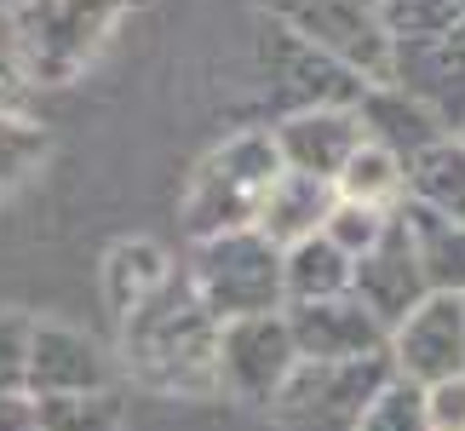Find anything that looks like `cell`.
I'll use <instances>...</instances> for the list:
<instances>
[{
  "label": "cell",
  "mask_w": 465,
  "mask_h": 431,
  "mask_svg": "<svg viewBox=\"0 0 465 431\" xmlns=\"http://www.w3.org/2000/svg\"><path fill=\"white\" fill-rule=\"evenodd\" d=\"M385 363L397 380L431 391L465 374V299L460 294H425L397 328L385 334Z\"/></svg>",
  "instance_id": "9"
},
{
  "label": "cell",
  "mask_w": 465,
  "mask_h": 431,
  "mask_svg": "<svg viewBox=\"0 0 465 431\" xmlns=\"http://www.w3.org/2000/svg\"><path fill=\"white\" fill-rule=\"evenodd\" d=\"M333 195L339 202H356V207H380V213H397L402 207V161L380 150V144H356L351 161L339 167L333 178Z\"/></svg>",
  "instance_id": "21"
},
{
  "label": "cell",
  "mask_w": 465,
  "mask_h": 431,
  "mask_svg": "<svg viewBox=\"0 0 465 431\" xmlns=\"http://www.w3.org/2000/svg\"><path fill=\"white\" fill-rule=\"evenodd\" d=\"M402 202L437 213L449 225H465V138L460 133L437 138L431 150H420L402 167Z\"/></svg>",
  "instance_id": "17"
},
{
  "label": "cell",
  "mask_w": 465,
  "mask_h": 431,
  "mask_svg": "<svg viewBox=\"0 0 465 431\" xmlns=\"http://www.w3.org/2000/svg\"><path fill=\"white\" fill-rule=\"evenodd\" d=\"M271 17H282L293 35H305L316 52H328L368 86L391 75V35L380 29L368 0H271Z\"/></svg>",
  "instance_id": "8"
},
{
  "label": "cell",
  "mask_w": 465,
  "mask_h": 431,
  "mask_svg": "<svg viewBox=\"0 0 465 431\" xmlns=\"http://www.w3.org/2000/svg\"><path fill=\"white\" fill-rule=\"evenodd\" d=\"M276 173H282L276 144L259 127H247L236 138H224L219 150H207L184 185V202H178L184 236L207 242V236H230V230H253Z\"/></svg>",
  "instance_id": "2"
},
{
  "label": "cell",
  "mask_w": 465,
  "mask_h": 431,
  "mask_svg": "<svg viewBox=\"0 0 465 431\" xmlns=\"http://www.w3.org/2000/svg\"><path fill=\"white\" fill-rule=\"evenodd\" d=\"M454 35H460V41H465V24H460V29H454Z\"/></svg>",
  "instance_id": "33"
},
{
  "label": "cell",
  "mask_w": 465,
  "mask_h": 431,
  "mask_svg": "<svg viewBox=\"0 0 465 431\" xmlns=\"http://www.w3.org/2000/svg\"><path fill=\"white\" fill-rule=\"evenodd\" d=\"M17 86H24V75H17V58H12V29H6V12H0V110H12Z\"/></svg>",
  "instance_id": "29"
},
{
  "label": "cell",
  "mask_w": 465,
  "mask_h": 431,
  "mask_svg": "<svg viewBox=\"0 0 465 431\" xmlns=\"http://www.w3.org/2000/svg\"><path fill=\"white\" fill-rule=\"evenodd\" d=\"M0 431H41L29 391H12V397H0Z\"/></svg>",
  "instance_id": "30"
},
{
  "label": "cell",
  "mask_w": 465,
  "mask_h": 431,
  "mask_svg": "<svg viewBox=\"0 0 465 431\" xmlns=\"http://www.w3.org/2000/svg\"><path fill=\"white\" fill-rule=\"evenodd\" d=\"M391 386L385 356H362V363H299L288 386L276 391L271 420L282 431H356L368 403Z\"/></svg>",
  "instance_id": "5"
},
{
  "label": "cell",
  "mask_w": 465,
  "mask_h": 431,
  "mask_svg": "<svg viewBox=\"0 0 465 431\" xmlns=\"http://www.w3.org/2000/svg\"><path fill=\"white\" fill-rule=\"evenodd\" d=\"M293 368H299V351H293V334H288L282 311L219 322V351H213L219 397L247 403V408H271Z\"/></svg>",
  "instance_id": "7"
},
{
  "label": "cell",
  "mask_w": 465,
  "mask_h": 431,
  "mask_svg": "<svg viewBox=\"0 0 465 431\" xmlns=\"http://www.w3.org/2000/svg\"><path fill=\"white\" fill-rule=\"evenodd\" d=\"M121 24L115 0H24L6 12L12 58L24 86H69L98 64Z\"/></svg>",
  "instance_id": "3"
},
{
  "label": "cell",
  "mask_w": 465,
  "mask_h": 431,
  "mask_svg": "<svg viewBox=\"0 0 465 431\" xmlns=\"http://www.w3.org/2000/svg\"><path fill=\"white\" fill-rule=\"evenodd\" d=\"M397 93H408L420 110H431L449 133L465 127V41H414V46H391V75Z\"/></svg>",
  "instance_id": "13"
},
{
  "label": "cell",
  "mask_w": 465,
  "mask_h": 431,
  "mask_svg": "<svg viewBox=\"0 0 465 431\" xmlns=\"http://www.w3.org/2000/svg\"><path fill=\"white\" fill-rule=\"evenodd\" d=\"M431 294L420 271V254H414V236H408L402 213H391L385 236L368 247V254L351 259V299H362V311H373L385 322V334L414 311V305Z\"/></svg>",
  "instance_id": "11"
},
{
  "label": "cell",
  "mask_w": 465,
  "mask_h": 431,
  "mask_svg": "<svg viewBox=\"0 0 465 431\" xmlns=\"http://www.w3.org/2000/svg\"><path fill=\"white\" fill-rule=\"evenodd\" d=\"M184 282L213 322L282 311V247H271L259 230H230V236L190 242Z\"/></svg>",
  "instance_id": "4"
},
{
  "label": "cell",
  "mask_w": 465,
  "mask_h": 431,
  "mask_svg": "<svg viewBox=\"0 0 465 431\" xmlns=\"http://www.w3.org/2000/svg\"><path fill=\"white\" fill-rule=\"evenodd\" d=\"M293 334L299 363H362V356H385V322L362 311V299L339 294L316 305H282Z\"/></svg>",
  "instance_id": "12"
},
{
  "label": "cell",
  "mask_w": 465,
  "mask_h": 431,
  "mask_svg": "<svg viewBox=\"0 0 465 431\" xmlns=\"http://www.w3.org/2000/svg\"><path fill=\"white\" fill-rule=\"evenodd\" d=\"M41 431H121V391H81V397H35Z\"/></svg>",
  "instance_id": "24"
},
{
  "label": "cell",
  "mask_w": 465,
  "mask_h": 431,
  "mask_svg": "<svg viewBox=\"0 0 465 431\" xmlns=\"http://www.w3.org/2000/svg\"><path fill=\"white\" fill-rule=\"evenodd\" d=\"M121 328V356L127 374L144 391L161 397H219V374H213V351H219V322L202 311V299L190 294L184 265L138 305L133 316L115 322Z\"/></svg>",
  "instance_id": "1"
},
{
  "label": "cell",
  "mask_w": 465,
  "mask_h": 431,
  "mask_svg": "<svg viewBox=\"0 0 465 431\" xmlns=\"http://www.w3.org/2000/svg\"><path fill=\"white\" fill-rule=\"evenodd\" d=\"M259 69L264 93L276 98L282 115L299 110H356V98L368 93L362 75H351L345 64H333L328 52H316L305 35H293L282 17H259Z\"/></svg>",
  "instance_id": "6"
},
{
  "label": "cell",
  "mask_w": 465,
  "mask_h": 431,
  "mask_svg": "<svg viewBox=\"0 0 465 431\" xmlns=\"http://www.w3.org/2000/svg\"><path fill=\"white\" fill-rule=\"evenodd\" d=\"M380 29L391 35V46H414V41H449L465 24V0H368Z\"/></svg>",
  "instance_id": "22"
},
{
  "label": "cell",
  "mask_w": 465,
  "mask_h": 431,
  "mask_svg": "<svg viewBox=\"0 0 465 431\" xmlns=\"http://www.w3.org/2000/svg\"><path fill=\"white\" fill-rule=\"evenodd\" d=\"M333 202H339V195H333L328 178H311V173H288V167H282L276 185H271V195H264V207H259V225L253 230L271 247L311 242V236H322Z\"/></svg>",
  "instance_id": "16"
},
{
  "label": "cell",
  "mask_w": 465,
  "mask_h": 431,
  "mask_svg": "<svg viewBox=\"0 0 465 431\" xmlns=\"http://www.w3.org/2000/svg\"><path fill=\"white\" fill-rule=\"evenodd\" d=\"M46 155H52V138H46L41 121L17 115V110H0V190L29 185V178L46 167Z\"/></svg>",
  "instance_id": "23"
},
{
  "label": "cell",
  "mask_w": 465,
  "mask_h": 431,
  "mask_svg": "<svg viewBox=\"0 0 465 431\" xmlns=\"http://www.w3.org/2000/svg\"><path fill=\"white\" fill-rule=\"evenodd\" d=\"M356 127H362L368 144H380V150H391L408 167L420 150H431L437 138H449V127L431 115V110H420L408 93H397L391 81L380 86H368L362 98H356Z\"/></svg>",
  "instance_id": "15"
},
{
  "label": "cell",
  "mask_w": 465,
  "mask_h": 431,
  "mask_svg": "<svg viewBox=\"0 0 465 431\" xmlns=\"http://www.w3.org/2000/svg\"><path fill=\"white\" fill-rule=\"evenodd\" d=\"M115 368L98 339H86L69 322H29V356H24V391L29 397H81L110 391Z\"/></svg>",
  "instance_id": "10"
},
{
  "label": "cell",
  "mask_w": 465,
  "mask_h": 431,
  "mask_svg": "<svg viewBox=\"0 0 465 431\" xmlns=\"http://www.w3.org/2000/svg\"><path fill=\"white\" fill-rule=\"evenodd\" d=\"M356 431H431V426H425V397H420V386H408V380H397V374H391V386L368 403V415L356 420Z\"/></svg>",
  "instance_id": "25"
},
{
  "label": "cell",
  "mask_w": 465,
  "mask_h": 431,
  "mask_svg": "<svg viewBox=\"0 0 465 431\" xmlns=\"http://www.w3.org/2000/svg\"><path fill=\"white\" fill-rule=\"evenodd\" d=\"M402 225L414 236V254H420V271L431 294H460L465 299V225H449L437 213H425L414 202H402Z\"/></svg>",
  "instance_id": "19"
},
{
  "label": "cell",
  "mask_w": 465,
  "mask_h": 431,
  "mask_svg": "<svg viewBox=\"0 0 465 431\" xmlns=\"http://www.w3.org/2000/svg\"><path fill=\"white\" fill-rule=\"evenodd\" d=\"M115 6H121V12H133V6H155V0H115Z\"/></svg>",
  "instance_id": "31"
},
{
  "label": "cell",
  "mask_w": 465,
  "mask_h": 431,
  "mask_svg": "<svg viewBox=\"0 0 465 431\" xmlns=\"http://www.w3.org/2000/svg\"><path fill=\"white\" fill-rule=\"evenodd\" d=\"M460 138H465V127H460Z\"/></svg>",
  "instance_id": "34"
},
{
  "label": "cell",
  "mask_w": 465,
  "mask_h": 431,
  "mask_svg": "<svg viewBox=\"0 0 465 431\" xmlns=\"http://www.w3.org/2000/svg\"><path fill=\"white\" fill-rule=\"evenodd\" d=\"M173 271H178V265H173V254H167L161 242H150V236L115 242L110 254H104V305H110V316H115V322L133 316Z\"/></svg>",
  "instance_id": "18"
},
{
  "label": "cell",
  "mask_w": 465,
  "mask_h": 431,
  "mask_svg": "<svg viewBox=\"0 0 465 431\" xmlns=\"http://www.w3.org/2000/svg\"><path fill=\"white\" fill-rule=\"evenodd\" d=\"M29 322L24 311H0V397L24 391V356H29Z\"/></svg>",
  "instance_id": "27"
},
{
  "label": "cell",
  "mask_w": 465,
  "mask_h": 431,
  "mask_svg": "<svg viewBox=\"0 0 465 431\" xmlns=\"http://www.w3.org/2000/svg\"><path fill=\"white\" fill-rule=\"evenodd\" d=\"M351 294V259L328 236L282 247V305H316Z\"/></svg>",
  "instance_id": "20"
},
{
  "label": "cell",
  "mask_w": 465,
  "mask_h": 431,
  "mask_svg": "<svg viewBox=\"0 0 465 431\" xmlns=\"http://www.w3.org/2000/svg\"><path fill=\"white\" fill-rule=\"evenodd\" d=\"M271 144L288 173H311V178L333 185L339 167L351 161V150L362 144V127H356V110H299L271 127Z\"/></svg>",
  "instance_id": "14"
},
{
  "label": "cell",
  "mask_w": 465,
  "mask_h": 431,
  "mask_svg": "<svg viewBox=\"0 0 465 431\" xmlns=\"http://www.w3.org/2000/svg\"><path fill=\"white\" fill-rule=\"evenodd\" d=\"M385 225H391V213H380V207H356V202H333V213H328V225H322V236H328L345 259H356V254H368L373 242L385 236Z\"/></svg>",
  "instance_id": "26"
},
{
  "label": "cell",
  "mask_w": 465,
  "mask_h": 431,
  "mask_svg": "<svg viewBox=\"0 0 465 431\" xmlns=\"http://www.w3.org/2000/svg\"><path fill=\"white\" fill-rule=\"evenodd\" d=\"M425 397V426L431 431H460L465 426V374L460 380H442L431 391H420Z\"/></svg>",
  "instance_id": "28"
},
{
  "label": "cell",
  "mask_w": 465,
  "mask_h": 431,
  "mask_svg": "<svg viewBox=\"0 0 465 431\" xmlns=\"http://www.w3.org/2000/svg\"><path fill=\"white\" fill-rule=\"evenodd\" d=\"M460 431H465V426H460Z\"/></svg>",
  "instance_id": "35"
},
{
  "label": "cell",
  "mask_w": 465,
  "mask_h": 431,
  "mask_svg": "<svg viewBox=\"0 0 465 431\" xmlns=\"http://www.w3.org/2000/svg\"><path fill=\"white\" fill-rule=\"evenodd\" d=\"M17 6H24V0H0V12H17Z\"/></svg>",
  "instance_id": "32"
}]
</instances>
